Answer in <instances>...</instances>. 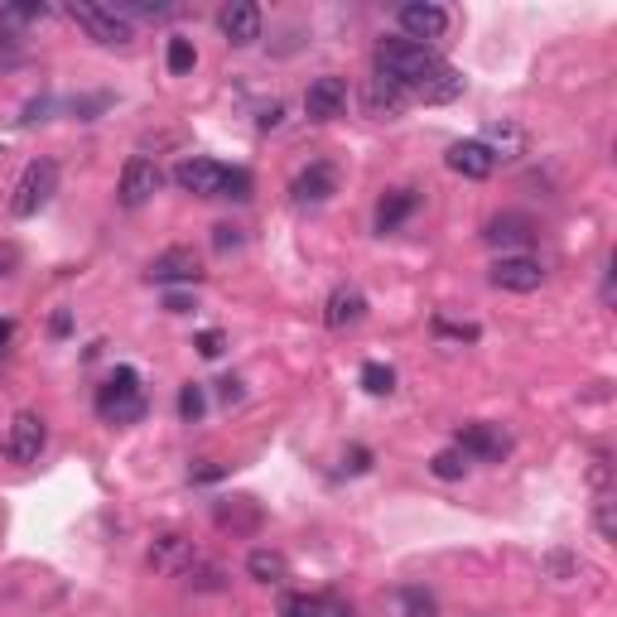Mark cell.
I'll return each instance as SVG.
<instances>
[{"mask_svg": "<svg viewBox=\"0 0 617 617\" xmlns=\"http://www.w3.org/2000/svg\"><path fill=\"white\" fill-rule=\"evenodd\" d=\"M164 174L155 160H145V155H135V160H126V169H121V208H145L155 193H160Z\"/></svg>", "mask_w": 617, "mask_h": 617, "instance_id": "obj_7", "label": "cell"}, {"mask_svg": "<svg viewBox=\"0 0 617 617\" xmlns=\"http://www.w3.org/2000/svg\"><path fill=\"white\" fill-rule=\"evenodd\" d=\"M193 348L203 352V357H222L227 338H222V328H208V333H198V343H193Z\"/></svg>", "mask_w": 617, "mask_h": 617, "instance_id": "obj_33", "label": "cell"}, {"mask_svg": "<svg viewBox=\"0 0 617 617\" xmlns=\"http://www.w3.org/2000/svg\"><path fill=\"white\" fill-rule=\"evenodd\" d=\"M49 328H54V338H68V333H73V314H68V309H58Z\"/></svg>", "mask_w": 617, "mask_h": 617, "instance_id": "obj_38", "label": "cell"}, {"mask_svg": "<svg viewBox=\"0 0 617 617\" xmlns=\"http://www.w3.org/2000/svg\"><path fill=\"white\" fill-rule=\"evenodd\" d=\"M193 564H198V550H193L188 536H155V545H150V569H155V574L179 579Z\"/></svg>", "mask_w": 617, "mask_h": 617, "instance_id": "obj_14", "label": "cell"}, {"mask_svg": "<svg viewBox=\"0 0 617 617\" xmlns=\"http://www.w3.org/2000/svg\"><path fill=\"white\" fill-rule=\"evenodd\" d=\"M454 449L463 458H483V463H502L511 449V439L502 434V425H487V420H473V425H463L454 439Z\"/></svg>", "mask_w": 617, "mask_h": 617, "instance_id": "obj_8", "label": "cell"}, {"mask_svg": "<svg viewBox=\"0 0 617 617\" xmlns=\"http://www.w3.org/2000/svg\"><path fill=\"white\" fill-rule=\"evenodd\" d=\"M213 246H217V251H237V246H242V227L217 222V227H213Z\"/></svg>", "mask_w": 617, "mask_h": 617, "instance_id": "obj_32", "label": "cell"}, {"mask_svg": "<svg viewBox=\"0 0 617 617\" xmlns=\"http://www.w3.org/2000/svg\"><path fill=\"white\" fill-rule=\"evenodd\" d=\"M174 184L198 193V198H222V184H227V164L203 160V155H188V160L174 164Z\"/></svg>", "mask_w": 617, "mask_h": 617, "instance_id": "obj_9", "label": "cell"}, {"mask_svg": "<svg viewBox=\"0 0 617 617\" xmlns=\"http://www.w3.org/2000/svg\"><path fill=\"white\" fill-rule=\"evenodd\" d=\"M531 222L526 217H516V213H507V217H492V227H487V242L492 246H531Z\"/></svg>", "mask_w": 617, "mask_h": 617, "instance_id": "obj_21", "label": "cell"}, {"mask_svg": "<svg viewBox=\"0 0 617 617\" xmlns=\"http://www.w3.org/2000/svg\"><path fill=\"white\" fill-rule=\"evenodd\" d=\"M164 309H169V314H188L193 304H188V295H164Z\"/></svg>", "mask_w": 617, "mask_h": 617, "instance_id": "obj_40", "label": "cell"}, {"mask_svg": "<svg viewBox=\"0 0 617 617\" xmlns=\"http://www.w3.org/2000/svg\"><path fill=\"white\" fill-rule=\"evenodd\" d=\"M203 410H208V396H203V386H198V381H188L184 391H179V415H184L188 425H198V420H203Z\"/></svg>", "mask_w": 617, "mask_h": 617, "instance_id": "obj_27", "label": "cell"}, {"mask_svg": "<svg viewBox=\"0 0 617 617\" xmlns=\"http://www.w3.org/2000/svg\"><path fill=\"white\" fill-rule=\"evenodd\" d=\"M15 266H20V246H15V242H0V280H5V275H10Z\"/></svg>", "mask_w": 617, "mask_h": 617, "instance_id": "obj_36", "label": "cell"}, {"mask_svg": "<svg viewBox=\"0 0 617 617\" xmlns=\"http://www.w3.org/2000/svg\"><path fill=\"white\" fill-rule=\"evenodd\" d=\"M415 208H420V193H415V188H391V193L376 203V232H396Z\"/></svg>", "mask_w": 617, "mask_h": 617, "instance_id": "obj_18", "label": "cell"}, {"mask_svg": "<svg viewBox=\"0 0 617 617\" xmlns=\"http://www.w3.org/2000/svg\"><path fill=\"white\" fill-rule=\"evenodd\" d=\"M150 280L155 285H198L203 280V261L188 246H169L164 256L150 261Z\"/></svg>", "mask_w": 617, "mask_h": 617, "instance_id": "obj_12", "label": "cell"}, {"mask_svg": "<svg viewBox=\"0 0 617 617\" xmlns=\"http://www.w3.org/2000/svg\"><path fill=\"white\" fill-rule=\"evenodd\" d=\"M405 102H410V97L386 78H372V87H367V111H372V116H401Z\"/></svg>", "mask_w": 617, "mask_h": 617, "instance_id": "obj_22", "label": "cell"}, {"mask_svg": "<svg viewBox=\"0 0 617 617\" xmlns=\"http://www.w3.org/2000/svg\"><path fill=\"white\" fill-rule=\"evenodd\" d=\"M222 198H251V174H246V169H227Z\"/></svg>", "mask_w": 617, "mask_h": 617, "instance_id": "obj_31", "label": "cell"}, {"mask_svg": "<svg viewBox=\"0 0 617 617\" xmlns=\"http://www.w3.org/2000/svg\"><path fill=\"white\" fill-rule=\"evenodd\" d=\"M487 150H492V160L502 155V160H511V155H521V145H526V135L516 131V126H487Z\"/></svg>", "mask_w": 617, "mask_h": 617, "instance_id": "obj_23", "label": "cell"}, {"mask_svg": "<svg viewBox=\"0 0 617 617\" xmlns=\"http://www.w3.org/2000/svg\"><path fill=\"white\" fill-rule=\"evenodd\" d=\"M10 338H15V323L0 319V348H10Z\"/></svg>", "mask_w": 617, "mask_h": 617, "instance_id": "obj_41", "label": "cell"}, {"mask_svg": "<svg viewBox=\"0 0 617 617\" xmlns=\"http://www.w3.org/2000/svg\"><path fill=\"white\" fill-rule=\"evenodd\" d=\"M246 574H251L256 584H285V579H290V560H285L280 550H251V555H246Z\"/></svg>", "mask_w": 617, "mask_h": 617, "instance_id": "obj_19", "label": "cell"}, {"mask_svg": "<svg viewBox=\"0 0 617 617\" xmlns=\"http://www.w3.org/2000/svg\"><path fill=\"white\" fill-rule=\"evenodd\" d=\"M362 391H372V396H391V391H396V372H391L386 362H367V367H362Z\"/></svg>", "mask_w": 617, "mask_h": 617, "instance_id": "obj_26", "label": "cell"}, {"mask_svg": "<svg viewBox=\"0 0 617 617\" xmlns=\"http://www.w3.org/2000/svg\"><path fill=\"white\" fill-rule=\"evenodd\" d=\"M44 444H49V425H44V415L20 410V415L10 420V434H5V454L15 458V463H39Z\"/></svg>", "mask_w": 617, "mask_h": 617, "instance_id": "obj_5", "label": "cell"}, {"mask_svg": "<svg viewBox=\"0 0 617 617\" xmlns=\"http://www.w3.org/2000/svg\"><path fill=\"white\" fill-rule=\"evenodd\" d=\"M68 20L78 29H87V39H97V44H131L135 39L131 20H121L102 0H73V5H68Z\"/></svg>", "mask_w": 617, "mask_h": 617, "instance_id": "obj_4", "label": "cell"}, {"mask_svg": "<svg viewBox=\"0 0 617 617\" xmlns=\"http://www.w3.org/2000/svg\"><path fill=\"white\" fill-rule=\"evenodd\" d=\"M449 169L463 174V179H487L497 169V160H492V150L483 140H458V145H449Z\"/></svg>", "mask_w": 617, "mask_h": 617, "instance_id": "obj_16", "label": "cell"}, {"mask_svg": "<svg viewBox=\"0 0 617 617\" xmlns=\"http://www.w3.org/2000/svg\"><path fill=\"white\" fill-rule=\"evenodd\" d=\"M348 107V82L333 78V73H323V78L309 82V92H304V111H309V121H333V116H343Z\"/></svg>", "mask_w": 617, "mask_h": 617, "instance_id": "obj_13", "label": "cell"}, {"mask_svg": "<svg viewBox=\"0 0 617 617\" xmlns=\"http://www.w3.org/2000/svg\"><path fill=\"white\" fill-rule=\"evenodd\" d=\"M487 280L497 290H511V295H536L540 285H545V266H540L536 256H502L497 266L487 270Z\"/></svg>", "mask_w": 617, "mask_h": 617, "instance_id": "obj_6", "label": "cell"}, {"mask_svg": "<svg viewBox=\"0 0 617 617\" xmlns=\"http://www.w3.org/2000/svg\"><path fill=\"white\" fill-rule=\"evenodd\" d=\"M169 73H193V63H198V49H193V39H169Z\"/></svg>", "mask_w": 617, "mask_h": 617, "instance_id": "obj_28", "label": "cell"}, {"mask_svg": "<svg viewBox=\"0 0 617 617\" xmlns=\"http://www.w3.org/2000/svg\"><path fill=\"white\" fill-rule=\"evenodd\" d=\"M338 193V169L333 164H309V169H299L295 184H290V198L295 203H328Z\"/></svg>", "mask_w": 617, "mask_h": 617, "instance_id": "obj_15", "label": "cell"}, {"mask_svg": "<svg viewBox=\"0 0 617 617\" xmlns=\"http://www.w3.org/2000/svg\"><path fill=\"white\" fill-rule=\"evenodd\" d=\"M430 473L439 483H458V478L468 473V458L458 454V449H439V454L430 458Z\"/></svg>", "mask_w": 617, "mask_h": 617, "instance_id": "obj_24", "label": "cell"}, {"mask_svg": "<svg viewBox=\"0 0 617 617\" xmlns=\"http://www.w3.org/2000/svg\"><path fill=\"white\" fill-rule=\"evenodd\" d=\"M401 29L410 44H420V39H444V29H449V10L444 5H434V0H410L401 5Z\"/></svg>", "mask_w": 617, "mask_h": 617, "instance_id": "obj_10", "label": "cell"}, {"mask_svg": "<svg viewBox=\"0 0 617 617\" xmlns=\"http://www.w3.org/2000/svg\"><path fill=\"white\" fill-rule=\"evenodd\" d=\"M222 584H227V574H222L217 564H203V569L193 564V569H188V589L193 593H217Z\"/></svg>", "mask_w": 617, "mask_h": 617, "instance_id": "obj_29", "label": "cell"}, {"mask_svg": "<svg viewBox=\"0 0 617 617\" xmlns=\"http://www.w3.org/2000/svg\"><path fill=\"white\" fill-rule=\"evenodd\" d=\"M217 526H222V531H256V526H261V507H256L251 497L217 502Z\"/></svg>", "mask_w": 617, "mask_h": 617, "instance_id": "obj_20", "label": "cell"}, {"mask_svg": "<svg viewBox=\"0 0 617 617\" xmlns=\"http://www.w3.org/2000/svg\"><path fill=\"white\" fill-rule=\"evenodd\" d=\"M227 468L222 463H203V468H193V483H213V478H222Z\"/></svg>", "mask_w": 617, "mask_h": 617, "instance_id": "obj_37", "label": "cell"}, {"mask_svg": "<svg viewBox=\"0 0 617 617\" xmlns=\"http://www.w3.org/2000/svg\"><path fill=\"white\" fill-rule=\"evenodd\" d=\"M97 415L111 420V425H135L145 415V396H140V372L135 367H116L97 386Z\"/></svg>", "mask_w": 617, "mask_h": 617, "instance_id": "obj_2", "label": "cell"}, {"mask_svg": "<svg viewBox=\"0 0 617 617\" xmlns=\"http://www.w3.org/2000/svg\"><path fill=\"white\" fill-rule=\"evenodd\" d=\"M367 468H372V454H367L362 444H357V449H348V454H343V473H367Z\"/></svg>", "mask_w": 617, "mask_h": 617, "instance_id": "obj_35", "label": "cell"}, {"mask_svg": "<svg viewBox=\"0 0 617 617\" xmlns=\"http://www.w3.org/2000/svg\"><path fill=\"white\" fill-rule=\"evenodd\" d=\"M44 15H49V5H10V10H0L5 25H25V20H44Z\"/></svg>", "mask_w": 617, "mask_h": 617, "instance_id": "obj_30", "label": "cell"}, {"mask_svg": "<svg viewBox=\"0 0 617 617\" xmlns=\"http://www.w3.org/2000/svg\"><path fill=\"white\" fill-rule=\"evenodd\" d=\"M285 121V111H280V102H270L266 111H261V131H270V126H280Z\"/></svg>", "mask_w": 617, "mask_h": 617, "instance_id": "obj_39", "label": "cell"}, {"mask_svg": "<svg viewBox=\"0 0 617 617\" xmlns=\"http://www.w3.org/2000/svg\"><path fill=\"white\" fill-rule=\"evenodd\" d=\"M458 92H463V78H458L454 68H444V73H439L425 92H415V97H420V102H454Z\"/></svg>", "mask_w": 617, "mask_h": 617, "instance_id": "obj_25", "label": "cell"}, {"mask_svg": "<svg viewBox=\"0 0 617 617\" xmlns=\"http://www.w3.org/2000/svg\"><path fill=\"white\" fill-rule=\"evenodd\" d=\"M444 68H449V63L434 54L430 44H410V39H381V44H376V78L396 82L405 97L425 92Z\"/></svg>", "mask_w": 617, "mask_h": 617, "instance_id": "obj_1", "label": "cell"}, {"mask_svg": "<svg viewBox=\"0 0 617 617\" xmlns=\"http://www.w3.org/2000/svg\"><path fill=\"white\" fill-rule=\"evenodd\" d=\"M598 531H603V540H617V521H613V497H598Z\"/></svg>", "mask_w": 617, "mask_h": 617, "instance_id": "obj_34", "label": "cell"}, {"mask_svg": "<svg viewBox=\"0 0 617 617\" xmlns=\"http://www.w3.org/2000/svg\"><path fill=\"white\" fill-rule=\"evenodd\" d=\"M58 193V164L54 160H34L25 164V174L10 188V217H34L49 208V198Z\"/></svg>", "mask_w": 617, "mask_h": 617, "instance_id": "obj_3", "label": "cell"}, {"mask_svg": "<svg viewBox=\"0 0 617 617\" xmlns=\"http://www.w3.org/2000/svg\"><path fill=\"white\" fill-rule=\"evenodd\" d=\"M0 155H5V150H0Z\"/></svg>", "mask_w": 617, "mask_h": 617, "instance_id": "obj_42", "label": "cell"}, {"mask_svg": "<svg viewBox=\"0 0 617 617\" xmlns=\"http://www.w3.org/2000/svg\"><path fill=\"white\" fill-rule=\"evenodd\" d=\"M362 314H367V299H362V290H352V285H338V290L328 295L323 323L343 333V328H352V323H362Z\"/></svg>", "mask_w": 617, "mask_h": 617, "instance_id": "obj_17", "label": "cell"}, {"mask_svg": "<svg viewBox=\"0 0 617 617\" xmlns=\"http://www.w3.org/2000/svg\"><path fill=\"white\" fill-rule=\"evenodd\" d=\"M217 29L227 34V44H256L261 39V5H251V0H227L222 10H217Z\"/></svg>", "mask_w": 617, "mask_h": 617, "instance_id": "obj_11", "label": "cell"}]
</instances>
